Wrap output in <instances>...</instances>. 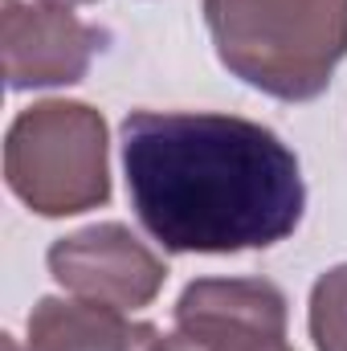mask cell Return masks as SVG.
<instances>
[{
  "instance_id": "5b68a950",
  "label": "cell",
  "mask_w": 347,
  "mask_h": 351,
  "mask_svg": "<svg viewBox=\"0 0 347 351\" xmlns=\"http://www.w3.org/2000/svg\"><path fill=\"white\" fill-rule=\"evenodd\" d=\"M49 274L82 302L139 311L160 294L168 265L127 225L106 221V225L78 229L70 237H58L49 245Z\"/></svg>"
},
{
  "instance_id": "8992f818",
  "label": "cell",
  "mask_w": 347,
  "mask_h": 351,
  "mask_svg": "<svg viewBox=\"0 0 347 351\" xmlns=\"http://www.w3.org/2000/svg\"><path fill=\"white\" fill-rule=\"evenodd\" d=\"M102 33L58 4L4 0V78L12 90L82 82Z\"/></svg>"
},
{
  "instance_id": "277c9868",
  "label": "cell",
  "mask_w": 347,
  "mask_h": 351,
  "mask_svg": "<svg viewBox=\"0 0 347 351\" xmlns=\"http://www.w3.org/2000/svg\"><path fill=\"white\" fill-rule=\"evenodd\" d=\"M160 351H294L286 298L265 278H200L176 302V331Z\"/></svg>"
},
{
  "instance_id": "30bf717a",
  "label": "cell",
  "mask_w": 347,
  "mask_h": 351,
  "mask_svg": "<svg viewBox=\"0 0 347 351\" xmlns=\"http://www.w3.org/2000/svg\"><path fill=\"white\" fill-rule=\"evenodd\" d=\"M0 348H4V351H21V348H16V339H12V335H4V343H0Z\"/></svg>"
},
{
  "instance_id": "9c48e42d",
  "label": "cell",
  "mask_w": 347,
  "mask_h": 351,
  "mask_svg": "<svg viewBox=\"0 0 347 351\" xmlns=\"http://www.w3.org/2000/svg\"><path fill=\"white\" fill-rule=\"evenodd\" d=\"M45 4H58V8H70V4H94V0H45Z\"/></svg>"
},
{
  "instance_id": "52a82bcc",
  "label": "cell",
  "mask_w": 347,
  "mask_h": 351,
  "mask_svg": "<svg viewBox=\"0 0 347 351\" xmlns=\"http://www.w3.org/2000/svg\"><path fill=\"white\" fill-rule=\"evenodd\" d=\"M152 323H131L115 306L82 298H41L29 315L25 351H160Z\"/></svg>"
},
{
  "instance_id": "7a4b0ae2",
  "label": "cell",
  "mask_w": 347,
  "mask_h": 351,
  "mask_svg": "<svg viewBox=\"0 0 347 351\" xmlns=\"http://www.w3.org/2000/svg\"><path fill=\"white\" fill-rule=\"evenodd\" d=\"M217 58L282 102L319 98L347 58V0H204Z\"/></svg>"
},
{
  "instance_id": "3957f363",
  "label": "cell",
  "mask_w": 347,
  "mask_h": 351,
  "mask_svg": "<svg viewBox=\"0 0 347 351\" xmlns=\"http://www.w3.org/2000/svg\"><path fill=\"white\" fill-rule=\"evenodd\" d=\"M4 180L41 217H74L106 204V119L86 102H33L4 135Z\"/></svg>"
},
{
  "instance_id": "ba28073f",
  "label": "cell",
  "mask_w": 347,
  "mask_h": 351,
  "mask_svg": "<svg viewBox=\"0 0 347 351\" xmlns=\"http://www.w3.org/2000/svg\"><path fill=\"white\" fill-rule=\"evenodd\" d=\"M311 339L319 351H347V265L327 269L311 290Z\"/></svg>"
},
{
  "instance_id": "6da1fadb",
  "label": "cell",
  "mask_w": 347,
  "mask_h": 351,
  "mask_svg": "<svg viewBox=\"0 0 347 351\" xmlns=\"http://www.w3.org/2000/svg\"><path fill=\"white\" fill-rule=\"evenodd\" d=\"M123 168L139 225L168 254L270 250L307 208L298 156L237 114L131 110Z\"/></svg>"
}]
</instances>
